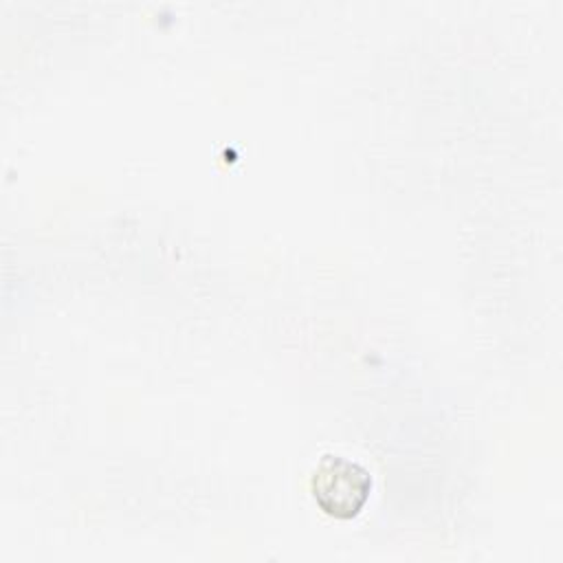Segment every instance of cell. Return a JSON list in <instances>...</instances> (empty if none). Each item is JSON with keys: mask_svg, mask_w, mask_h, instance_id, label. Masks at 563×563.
<instances>
[{"mask_svg": "<svg viewBox=\"0 0 563 563\" xmlns=\"http://www.w3.org/2000/svg\"><path fill=\"white\" fill-rule=\"evenodd\" d=\"M317 506L334 519H354L372 493V475L343 455H323L310 477Z\"/></svg>", "mask_w": 563, "mask_h": 563, "instance_id": "1", "label": "cell"}]
</instances>
